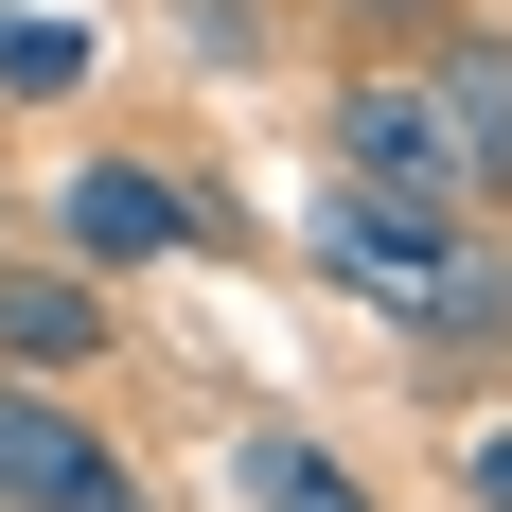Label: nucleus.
I'll list each match as a JSON object with an SVG mask.
<instances>
[{
    "label": "nucleus",
    "mask_w": 512,
    "mask_h": 512,
    "mask_svg": "<svg viewBox=\"0 0 512 512\" xmlns=\"http://www.w3.org/2000/svg\"><path fill=\"white\" fill-rule=\"evenodd\" d=\"M301 248H318V283H354L389 336H424V354H495V336H512V248H495V230H460V212L318 195Z\"/></svg>",
    "instance_id": "f257e3e1"
},
{
    "label": "nucleus",
    "mask_w": 512,
    "mask_h": 512,
    "mask_svg": "<svg viewBox=\"0 0 512 512\" xmlns=\"http://www.w3.org/2000/svg\"><path fill=\"white\" fill-rule=\"evenodd\" d=\"M336 195L460 212V230H477V159H460V124H442L424 71H336Z\"/></svg>",
    "instance_id": "f03ea898"
},
{
    "label": "nucleus",
    "mask_w": 512,
    "mask_h": 512,
    "mask_svg": "<svg viewBox=\"0 0 512 512\" xmlns=\"http://www.w3.org/2000/svg\"><path fill=\"white\" fill-rule=\"evenodd\" d=\"M177 248H195V195H177L159 159H71V177H53V265H71V283L177 265Z\"/></svg>",
    "instance_id": "7ed1b4c3"
},
{
    "label": "nucleus",
    "mask_w": 512,
    "mask_h": 512,
    "mask_svg": "<svg viewBox=\"0 0 512 512\" xmlns=\"http://www.w3.org/2000/svg\"><path fill=\"white\" fill-rule=\"evenodd\" d=\"M0 512H142L124 442L89 407H53V389H0Z\"/></svg>",
    "instance_id": "20e7f679"
},
{
    "label": "nucleus",
    "mask_w": 512,
    "mask_h": 512,
    "mask_svg": "<svg viewBox=\"0 0 512 512\" xmlns=\"http://www.w3.org/2000/svg\"><path fill=\"white\" fill-rule=\"evenodd\" d=\"M106 354V283H71V265H0V371L18 389H53V371Z\"/></svg>",
    "instance_id": "39448f33"
},
{
    "label": "nucleus",
    "mask_w": 512,
    "mask_h": 512,
    "mask_svg": "<svg viewBox=\"0 0 512 512\" xmlns=\"http://www.w3.org/2000/svg\"><path fill=\"white\" fill-rule=\"evenodd\" d=\"M424 89H442V124H460V159H477V212H495L512 195V36H442Z\"/></svg>",
    "instance_id": "423d86ee"
},
{
    "label": "nucleus",
    "mask_w": 512,
    "mask_h": 512,
    "mask_svg": "<svg viewBox=\"0 0 512 512\" xmlns=\"http://www.w3.org/2000/svg\"><path fill=\"white\" fill-rule=\"evenodd\" d=\"M230 477H248V512H389L336 442H301V424H248V442H230Z\"/></svg>",
    "instance_id": "0eeeda50"
},
{
    "label": "nucleus",
    "mask_w": 512,
    "mask_h": 512,
    "mask_svg": "<svg viewBox=\"0 0 512 512\" xmlns=\"http://www.w3.org/2000/svg\"><path fill=\"white\" fill-rule=\"evenodd\" d=\"M0 89H18V106L89 89V36H71V18H0Z\"/></svg>",
    "instance_id": "6e6552de"
},
{
    "label": "nucleus",
    "mask_w": 512,
    "mask_h": 512,
    "mask_svg": "<svg viewBox=\"0 0 512 512\" xmlns=\"http://www.w3.org/2000/svg\"><path fill=\"white\" fill-rule=\"evenodd\" d=\"M460 512H512V407L460 424Z\"/></svg>",
    "instance_id": "1a4fd4ad"
}]
</instances>
